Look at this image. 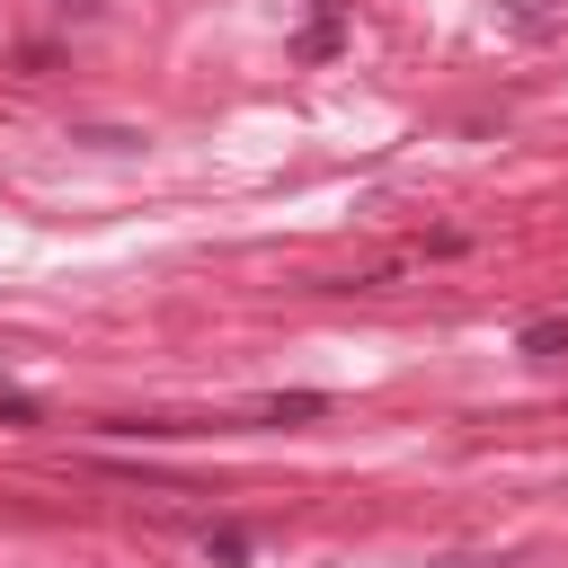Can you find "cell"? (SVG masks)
I'll list each match as a JSON object with an SVG mask.
<instances>
[{
	"mask_svg": "<svg viewBox=\"0 0 568 568\" xmlns=\"http://www.w3.org/2000/svg\"><path fill=\"white\" fill-rule=\"evenodd\" d=\"M248 417H266V426H311V417H328V390H266V399H248Z\"/></svg>",
	"mask_w": 568,
	"mask_h": 568,
	"instance_id": "obj_1",
	"label": "cell"
},
{
	"mask_svg": "<svg viewBox=\"0 0 568 568\" xmlns=\"http://www.w3.org/2000/svg\"><path fill=\"white\" fill-rule=\"evenodd\" d=\"M195 550H204L213 568H248V559H257V532H248V524H204Z\"/></svg>",
	"mask_w": 568,
	"mask_h": 568,
	"instance_id": "obj_2",
	"label": "cell"
},
{
	"mask_svg": "<svg viewBox=\"0 0 568 568\" xmlns=\"http://www.w3.org/2000/svg\"><path fill=\"white\" fill-rule=\"evenodd\" d=\"M515 355H532V364H559V355H568V320H559V311L524 320V328H515Z\"/></svg>",
	"mask_w": 568,
	"mask_h": 568,
	"instance_id": "obj_3",
	"label": "cell"
},
{
	"mask_svg": "<svg viewBox=\"0 0 568 568\" xmlns=\"http://www.w3.org/2000/svg\"><path fill=\"white\" fill-rule=\"evenodd\" d=\"M337 44H346V27H337V0H311V27H302V44H293V53H302V62H328Z\"/></svg>",
	"mask_w": 568,
	"mask_h": 568,
	"instance_id": "obj_4",
	"label": "cell"
},
{
	"mask_svg": "<svg viewBox=\"0 0 568 568\" xmlns=\"http://www.w3.org/2000/svg\"><path fill=\"white\" fill-rule=\"evenodd\" d=\"M0 417H9V426H36V417H44V408H36V399H27V390H9V382H0Z\"/></svg>",
	"mask_w": 568,
	"mask_h": 568,
	"instance_id": "obj_5",
	"label": "cell"
},
{
	"mask_svg": "<svg viewBox=\"0 0 568 568\" xmlns=\"http://www.w3.org/2000/svg\"><path fill=\"white\" fill-rule=\"evenodd\" d=\"M515 27H532V36H541V27H550V9H541V0H515Z\"/></svg>",
	"mask_w": 568,
	"mask_h": 568,
	"instance_id": "obj_6",
	"label": "cell"
},
{
	"mask_svg": "<svg viewBox=\"0 0 568 568\" xmlns=\"http://www.w3.org/2000/svg\"><path fill=\"white\" fill-rule=\"evenodd\" d=\"M53 9H71V18H98V0H53Z\"/></svg>",
	"mask_w": 568,
	"mask_h": 568,
	"instance_id": "obj_7",
	"label": "cell"
}]
</instances>
